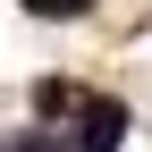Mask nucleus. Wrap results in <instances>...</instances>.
Returning <instances> with one entry per match:
<instances>
[{"instance_id": "1", "label": "nucleus", "mask_w": 152, "mask_h": 152, "mask_svg": "<svg viewBox=\"0 0 152 152\" xmlns=\"http://www.w3.org/2000/svg\"><path fill=\"white\" fill-rule=\"evenodd\" d=\"M118 135H127V110L118 102H85V127H76L68 152H118Z\"/></svg>"}, {"instance_id": "2", "label": "nucleus", "mask_w": 152, "mask_h": 152, "mask_svg": "<svg viewBox=\"0 0 152 152\" xmlns=\"http://www.w3.org/2000/svg\"><path fill=\"white\" fill-rule=\"evenodd\" d=\"M34 17H76V9H93V0H26Z\"/></svg>"}, {"instance_id": "3", "label": "nucleus", "mask_w": 152, "mask_h": 152, "mask_svg": "<svg viewBox=\"0 0 152 152\" xmlns=\"http://www.w3.org/2000/svg\"><path fill=\"white\" fill-rule=\"evenodd\" d=\"M17 152H59V144H42V135H26V144H17Z\"/></svg>"}]
</instances>
